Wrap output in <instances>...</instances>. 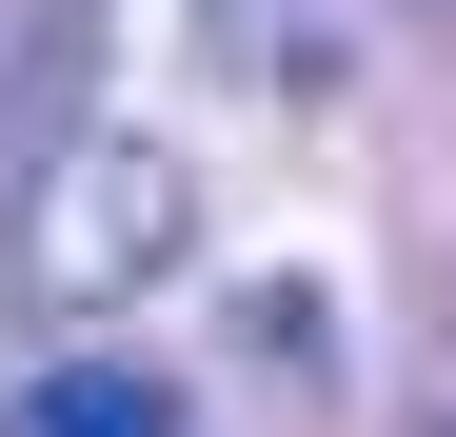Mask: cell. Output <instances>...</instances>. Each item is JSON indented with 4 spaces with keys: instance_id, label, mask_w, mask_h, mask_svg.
<instances>
[{
    "instance_id": "obj_2",
    "label": "cell",
    "mask_w": 456,
    "mask_h": 437,
    "mask_svg": "<svg viewBox=\"0 0 456 437\" xmlns=\"http://www.w3.org/2000/svg\"><path fill=\"white\" fill-rule=\"evenodd\" d=\"M0 437H179V398L139 378V358H40V378L0 398Z\"/></svg>"
},
{
    "instance_id": "obj_1",
    "label": "cell",
    "mask_w": 456,
    "mask_h": 437,
    "mask_svg": "<svg viewBox=\"0 0 456 437\" xmlns=\"http://www.w3.org/2000/svg\"><path fill=\"white\" fill-rule=\"evenodd\" d=\"M179 218H199V179L159 139H80V160H60V218H40V278L60 299H119V278L179 259Z\"/></svg>"
}]
</instances>
